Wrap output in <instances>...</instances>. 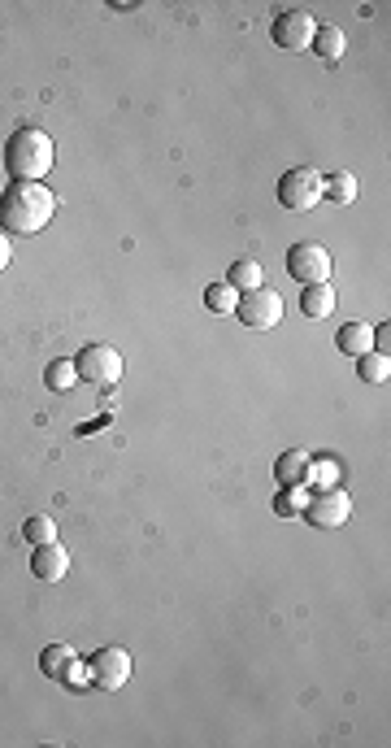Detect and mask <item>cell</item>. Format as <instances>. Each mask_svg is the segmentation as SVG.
I'll return each mask as SVG.
<instances>
[{
    "label": "cell",
    "instance_id": "cell-1",
    "mask_svg": "<svg viewBox=\"0 0 391 748\" xmlns=\"http://www.w3.org/2000/svg\"><path fill=\"white\" fill-rule=\"evenodd\" d=\"M57 214V196L44 183L14 179L0 192V231L5 235H40Z\"/></svg>",
    "mask_w": 391,
    "mask_h": 748
},
{
    "label": "cell",
    "instance_id": "cell-2",
    "mask_svg": "<svg viewBox=\"0 0 391 748\" xmlns=\"http://www.w3.org/2000/svg\"><path fill=\"white\" fill-rule=\"evenodd\" d=\"M53 157H57V148H53V140H48V131H40V127H22V131L9 135V144H5L9 179L40 183L44 174L53 170Z\"/></svg>",
    "mask_w": 391,
    "mask_h": 748
},
{
    "label": "cell",
    "instance_id": "cell-3",
    "mask_svg": "<svg viewBox=\"0 0 391 748\" xmlns=\"http://www.w3.org/2000/svg\"><path fill=\"white\" fill-rule=\"evenodd\" d=\"M235 318L244 322L248 331H274V327L283 322V296H279V292H270L266 283H261V288H252V292L239 296Z\"/></svg>",
    "mask_w": 391,
    "mask_h": 748
},
{
    "label": "cell",
    "instance_id": "cell-4",
    "mask_svg": "<svg viewBox=\"0 0 391 748\" xmlns=\"http://www.w3.org/2000/svg\"><path fill=\"white\" fill-rule=\"evenodd\" d=\"M74 370H79V379L96 383V388H113L122 379V353L113 344H87L74 357Z\"/></svg>",
    "mask_w": 391,
    "mask_h": 748
},
{
    "label": "cell",
    "instance_id": "cell-5",
    "mask_svg": "<svg viewBox=\"0 0 391 748\" xmlns=\"http://www.w3.org/2000/svg\"><path fill=\"white\" fill-rule=\"evenodd\" d=\"M322 201V174L313 166H292L279 179V205L292 209V214H305Z\"/></svg>",
    "mask_w": 391,
    "mask_h": 748
},
{
    "label": "cell",
    "instance_id": "cell-6",
    "mask_svg": "<svg viewBox=\"0 0 391 748\" xmlns=\"http://www.w3.org/2000/svg\"><path fill=\"white\" fill-rule=\"evenodd\" d=\"M126 679H131V653H126V648L109 644V648H100V653L87 657V683H92V688L118 692Z\"/></svg>",
    "mask_w": 391,
    "mask_h": 748
},
{
    "label": "cell",
    "instance_id": "cell-7",
    "mask_svg": "<svg viewBox=\"0 0 391 748\" xmlns=\"http://www.w3.org/2000/svg\"><path fill=\"white\" fill-rule=\"evenodd\" d=\"M331 253H326L322 244H292V253H287V274L300 283V288H309V283H331Z\"/></svg>",
    "mask_w": 391,
    "mask_h": 748
},
{
    "label": "cell",
    "instance_id": "cell-8",
    "mask_svg": "<svg viewBox=\"0 0 391 748\" xmlns=\"http://www.w3.org/2000/svg\"><path fill=\"white\" fill-rule=\"evenodd\" d=\"M313 31H318V22L305 9H283V14H274V27H270V40L287 48V53H305L313 44Z\"/></svg>",
    "mask_w": 391,
    "mask_h": 748
},
{
    "label": "cell",
    "instance_id": "cell-9",
    "mask_svg": "<svg viewBox=\"0 0 391 748\" xmlns=\"http://www.w3.org/2000/svg\"><path fill=\"white\" fill-rule=\"evenodd\" d=\"M305 518L313 522V527H322V531L344 527V522L352 518V496H348L344 488H322V492H313V501L305 505Z\"/></svg>",
    "mask_w": 391,
    "mask_h": 748
},
{
    "label": "cell",
    "instance_id": "cell-10",
    "mask_svg": "<svg viewBox=\"0 0 391 748\" xmlns=\"http://www.w3.org/2000/svg\"><path fill=\"white\" fill-rule=\"evenodd\" d=\"M40 670H44L48 679L66 683V688H83V683H87V662L74 657L70 644H48L44 657H40Z\"/></svg>",
    "mask_w": 391,
    "mask_h": 748
},
{
    "label": "cell",
    "instance_id": "cell-11",
    "mask_svg": "<svg viewBox=\"0 0 391 748\" xmlns=\"http://www.w3.org/2000/svg\"><path fill=\"white\" fill-rule=\"evenodd\" d=\"M31 575L40 579V583H61L70 575V553L61 548L57 540L53 544H35V553H31Z\"/></svg>",
    "mask_w": 391,
    "mask_h": 748
},
{
    "label": "cell",
    "instance_id": "cell-12",
    "mask_svg": "<svg viewBox=\"0 0 391 748\" xmlns=\"http://www.w3.org/2000/svg\"><path fill=\"white\" fill-rule=\"evenodd\" d=\"M309 453L305 448H287V453L274 461V479H279V488H300L305 483V475H309Z\"/></svg>",
    "mask_w": 391,
    "mask_h": 748
},
{
    "label": "cell",
    "instance_id": "cell-13",
    "mask_svg": "<svg viewBox=\"0 0 391 748\" xmlns=\"http://www.w3.org/2000/svg\"><path fill=\"white\" fill-rule=\"evenodd\" d=\"M300 309H305V318H331L335 314V288L331 283H309L305 292H300Z\"/></svg>",
    "mask_w": 391,
    "mask_h": 748
},
{
    "label": "cell",
    "instance_id": "cell-14",
    "mask_svg": "<svg viewBox=\"0 0 391 748\" xmlns=\"http://www.w3.org/2000/svg\"><path fill=\"white\" fill-rule=\"evenodd\" d=\"M335 344H339V353H344V357H361V353H370V348H374V327H365V322H348V327H339Z\"/></svg>",
    "mask_w": 391,
    "mask_h": 748
},
{
    "label": "cell",
    "instance_id": "cell-15",
    "mask_svg": "<svg viewBox=\"0 0 391 748\" xmlns=\"http://www.w3.org/2000/svg\"><path fill=\"white\" fill-rule=\"evenodd\" d=\"M309 48L322 61H339V57H344V48H348V40H344V31H339L335 22H318V31H313V44Z\"/></svg>",
    "mask_w": 391,
    "mask_h": 748
},
{
    "label": "cell",
    "instance_id": "cell-16",
    "mask_svg": "<svg viewBox=\"0 0 391 748\" xmlns=\"http://www.w3.org/2000/svg\"><path fill=\"white\" fill-rule=\"evenodd\" d=\"M226 283L244 296V292H252V288H261L266 283V270H261V261H252V257H239L231 270H226Z\"/></svg>",
    "mask_w": 391,
    "mask_h": 748
},
{
    "label": "cell",
    "instance_id": "cell-17",
    "mask_svg": "<svg viewBox=\"0 0 391 748\" xmlns=\"http://www.w3.org/2000/svg\"><path fill=\"white\" fill-rule=\"evenodd\" d=\"M322 201H335V205H352V201H357V179H352L348 170H339V174H326V179H322Z\"/></svg>",
    "mask_w": 391,
    "mask_h": 748
},
{
    "label": "cell",
    "instance_id": "cell-18",
    "mask_svg": "<svg viewBox=\"0 0 391 748\" xmlns=\"http://www.w3.org/2000/svg\"><path fill=\"white\" fill-rule=\"evenodd\" d=\"M357 374H361L365 383H387L391 379V357L378 353V348H370V353L357 357Z\"/></svg>",
    "mask_w": 391,
    "mask_h": 748
},
{
    "label": "cell",
    "instance_id": "cell-19",
    "mask_svg": "<svg viewBox=\"0 0 391 748\" xmlns=\"http://www.w3.org/2000/svg\"><path fill=\"white\" fill-rule=\"evenodd\" d=\"M235 305H239V292L231 283H209L205 288V309H213V314H235Z\"/></svg>",
    "mask_w": 391,
    "mask_h": 748
},
{
    "label": "cell",
    "instance_id": "cell-20",
    "mask_svg": "<svg viewBox=\"0 0 391 748\" xmlns=\"http://www.w3.org/2000/svg\"><path fill=\"white\" fill-rule=\"evenodd\" d=\"M44 383H48L53 392H70L74 383H79V370H74V361H70V357H61V361H53V366H48Z\"/></svg>",
    "mask_w": 391,
    "mask_h": 748
},
{
    "label": "cell",
    "instance_id": "cell-21",
    "mask_svg": "<svg viewBox=\"0 0 391 748\" xmlns=\"http://www.w3.org/2000/svg\"><path fill=\"white\" fill-rule=\"evenodd\" d=\"M22 535H27V544H31V548H35V544H53V540H57V522L48 518V514H35V518H27Z\"/></svg>",
    "mask_w": 391,
    "mask_h": 748
},
{
    "label": "cell",
    "instance_id": "cell-22",
    "mask_svg": "<svg viewBox=\"0 0 391 748\" xmlns=\"http://www.w3.org/2000/svg\"><path fill=\"white\" fill-rule=\"evenodd\" d=\"M305 483L300 488H287L283 496H274V514H283V518H292V514H305Z\"/></svg>",
    "mask_w": 391,
    "mask_h": 748
},
{
    "label": "cell",
    "instance_id": "cell-23",
    "mask_svg": "<svg viewBox=\"0 0 391 748\" xmlns=\"http://www.w3.org/2000/svg\"><path fill=\"white\" fill-rule=\"evenodd\" d=\"M9 257H14V244H9V235H5V231H0V270H5V266H9Z\"/></svg>",
    "mask_w": 391,
    "mask_h": 748
}]
</instances>
